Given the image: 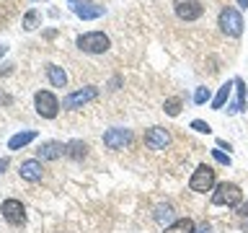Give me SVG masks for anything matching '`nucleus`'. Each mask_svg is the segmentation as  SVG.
Masks as SVG:
<instances>
[{"mask_svg":"<svg viewBox=\"0 0 248 233\" xmlns=\"http://www.w3.org/2000/svg\"><path fill=\"white\" fill-rule=\"evenodd\" d=\"M96 96H98L96 85H85V88H80V91L67 93V96L62 99V106H65V109H80L83 104H88V101H93Z\"/></svg>","mask_w":248,"mask_h":233,"instance_id":"obj_7","label":"nucleus"},{"mask_svg":"<svg viewBox=\"0 0 248 233\" xmlns=\"http://www.w3.org/2000/svg\"><path fill=\"white\" fill-rule=\"evenodd\" d=\"M178 112H181V99H178V96L168 99L166 101V114L168 116H178Z\"/></svg>","mask_w":248,"mask_h":233,"instance_id":"obj_21","label":"nucleus"},{"mask_svg":"<svg viewBox=\"0 0 248 233\" xmlns=\"http://www.w3.org/2000/svg\"><path fill=\"white\" fill-rule=\"evenodd\" d=\"M240 197H243V192H240V186L238 184H232V182H220L215 186V192H212V205L217 207H232V205H238Z\"/></svg>","mask_w":248,"mask_h":233,"instance_id":"obj_3","label":"nucleus"},{"mask_svg":"<svg viewBox=\"0 0 248 233\" xmlns=\"http://www.w3.org/2000/svg\"><path fill=\"white\" fill-rule=\"evenodd\" d=\"M85 143H80V140H75V143H67V155H73V158H83L85 155Z\"/></svg>","mask_w":248,"mask_h":233,"instance_id":"obj_19","label":"nucleus"},{"mask_svg":"<svg viewBox=\"0 0 248 233\" xmlns=\"http://www.w3.org/2000/svg\"><path fill=\"white\" fill-rule=\"evenodd\" d=\"M173 11L181 21H197L204 16V3L202 0H173Z\"/></svg>","mask_w":248,"mask_h":233,"instance_id":"obj_6","label":"nucleus"},{"mask_svg":"<svg viewBox=\"0 0 248 233\" xmlns=\"http://www.w3.org/2000/svg\"><path fill=\"white\" fill-rule=\"evenodd\" d=\"M170 217H173V210H170L168 205L166 207H158V213H155V220H158V223H166V220H170Z\"/></svg>","mask_w":248,"mask_h":233,"instance_id":"obj_22","label":"nucleus"},{"mask_svg":"<svg viewBox=\"0 0 248 233\" xmlns=\"http://www.w3.org/2000/svg\"><path fill=\"white\" fill-rule=\"evenodd\" d=\"M46 75H49V83L54 85V88H65L67 85V73L60 65H49L46 67Z\"/></svg>","mask_w":248,"mask_h":233,"instance_id":"obj_15","label":"nucleus"},{"mask_svg":"<svg viewBox=\"0 0 248 233\" xmlns=\"http://www.w3.org/2000/svg\"><path fill=\"white\" fill-rule=\"evenodd\" d=\"M217 26H220V31L225 36H230V39H238L240 34H243V16H240L238 8H222L220 11V18H217Z\"/></svg>","mask_w":248,"mask_h":233,"instance_id":"obj_1","label":"nucleus"},{"mask_svg":"<svg viewBox=\"0 0 248 233\" xmlns=\"http://www.w3.org/2000/svg\"><path fill=\"white\" fill-rule=\"evenodd\" d=\"M199 233H209V225H202V228H199Z\"/></svg>","mask_w":248,"mask_h":233,"instance_id":"obj_28","label":"nucleus"},{"mask_svg":"<svg viewBox=\"0 0 248 233\" xmlns=\"http://www.w3.org/2000/svg\"><path fill=\"white\" fill-rule=\"evenodd\" d=\"M235 91H238V99H235V104L228 109L230 114H238L240 109H243V101H246V85H243V81H240V78L235 81Z\"/></svg>","mask_w":248,"mask_h":233,"instance_id":"obj_17","label":"nucleus"},{"mask_svg":"<svg viewBox=\"0 0 248 233\" xmlns=\"http://www.w3.org/2000/svg\"><path fill=\"white\" fill-rule=\"evenodd\" d=\"M212 155H215L217 163H222V166H230V155H225L222 150H212Z\"/></svg>","mask_w":248,"mask_h":233,"instance_id":"obj_25","label":"nucleus"},{"mask_svg":"<svg viewBox=\"0 0 248 233\" xmlns=\"http://www.w3.org/2000/svg\"><path fill=\"white\" fill-rule=\"evenodd\" d=\"M42 161H36V158H31V161H23L21 163V168H18V174L21 179H26V182H42Z\"/></svg>","mask_w":248,"mask_h":233,"instance_id":"obj_12","label":"nucleus"},{"mask_svg":"<svg viewBox=\"0 0 248 233\" xmlns=\"http://www.w3.org/2000/svg\"><path fill=\"white\" fill-rule=\"evenodd\" d=\"M5 166H8V161H5V158H3V161H0V171H3V168H5Z\"/></svg>","mask_w":248,"mask_h":233,"instance_id":"obj_29","label":"nucleus"},{"mask_svg":"<svg viewBox=\"0 0 248 233\" xmlns=\"http://www.w3.org/2000/svg\"><path fill=\"white\" fill-rule=\"evenodd\" d=\"M212 186H215V168L207 166V163H202V166H197V171H194L191 179H189V189L204 194V192L212 189Z\"/></svg>","mask_w":248,"mask_h":233,"instance_id":"obj_4","label":"nucleus"},{"mask_svg":"<svg viewBox=\"0 0 248 233\" xmlns=\"http://www.w3.org/2000/svg\"><path fill=\"white\" fill-rule=\"evenodd\" d=\"M78 50L85 52V54H104L108 52V47H111V42H108V36L104 34V31H88V34H80L75 39Z\"/></svg>","mask_w":248,"mask_h":233,"instance_id":"obj_2","label":"nucleus"},{"mask_svg":"<svg viewBox=\"0 0 248 233\" xmlns=\"http://www.w3.org/2000/svg\"><path fill=\"white\" fill-rule=\"evenodd\" d=\"M34 106H36V114L44 116V119H54L60 112V101L52 91H39L34 96Z\"/></svg>","mask_w":248,"mask_h":233,"instance_id":"obj_5","label":"nucleus"},{"mask_svg":"<svg viewBox=\"0 0 248 233\" xmlns=\"http://www.w3.org/2000/svg\"><path fill=\"white\" fill-rule=\"evenodd\" d=\"M230 91H232V83H225L222 88L217 91V96H215V101H212V109H222L225 101L230 99Z\"/></svg>","mask_w":248,"mask_h":233,"instance_id":"obj_18","label":"nucleus"},{"mask_svg":"<svg viewBox=\"0 0 248 233\" xmlns=\"http://www.w3.org/2000/svg\"><path fill=\"white\" fill-rule=\"evenodd\" d=\"M39 23V11H29L26 16H23V29L26 31H34Z\"/></svg>","mask_w":248,"mask_h":233,"instance_id":"obj_20","label":"nucleus"},{"mask_svg":"<svg viewBox=\"0 0 248 233\" xmlns=\"http://www.w3.org/2000/svg\"><path fill=\"white\" fill-rule=\"evenodd\" d=\"M238 5L240 8H248V0H238Z\"/></svg>","mask_w":248,"mask_h":233,"instance_id":"obj_27","label":"nucleus"},{"mask_svg":"<svg viewBox=\"0 0 248 233\" xmlns=\"http://www.w3.org/2000/svg\"><path fill=\"white\" fill-rule=\"evenodd\" d=\"M170 143V135L166 127H150L145 132V148H150V150H163Z\"/></svg>","mask_w":248,"mask_h":233,"instance_id":"obj_9","label":"nucleus"},{"mask_svg":"<svg viewBox=\"0 0 248 233\" xmlns=\"http://www.w3.org/2000/svg\"><path fill=\"white\" fill-rule=\"evenodd\" d=\"M129 140H132V132L129 130L114 127V130H108L106 135H104V145L111 148V150H122L124 145H129Z\"/></svg>","mask_w":248,"mask_h":233,"instance_id":"obj_10","label":"nucleus"},{"mask_svg":"<svg viewBox=\"0 0 248 233\" xmlns=\"http://www.w3.org/2000/svg\"><path fill=\"white\" fill-rule=\"evenodd\" d=\"M36 153H39V161H54V158H60V155L67 153V145L49 140V143H42V148H39Z\"/></svg>","mask_w":248,"mask_h":233,"instance_id":"obj_11","label":"nucleus"},{"mask_svg":"<svg viewBox=\"0 0 248 233\" xmlns=\"http://www.w3.org/2000/svg\"><path fill=\"white\" fill-rule=\"evenodd\" d=\"M163 233H194V220L191 217H178L170 225H166Z\"/></svg>","mask_w":248,"mask_h":233,"instance_id":"obj_16","label":"nucleus"},{"mask_svg":"<svg viewBox=\"0 0 248 233\" xmlns=\"http://www.w3.org/2000/svg\"><path fill=\"white\" fill-rule=\"evenodd\" d=\"M207 101H209V88L202 85V88H197V93H194V104H207Z\"/></svg>","mask_w":248,"mask_h":233,"instance_id":"obj_23","label":"nucleus"},{"mask_svg":"<svg viewBox=\"0 0 248 233\" xmlns=\"http://www.w3.org/2000/svg\"><path fill=\"white\" fill-rule=\"evenodd\" d=\"M31 140H36V132L34 130H26V132H18V135H13L8 140V148L11 150H21V148H26Z\"/></svg>","mask_w":248,"mask_h":233,"instance_id":"obj_14","label":"nucleus"},{"mask_svg":"<svg viewBox=\"0 0 248 233\" xmlns=\"http://www.w3.org/2000/svg\"><path fill=\"white\" fill-rule=\"evenodd\" d=\"M191 130H197V132H207V135L212 132V127H209L207 122H202V119H194V122H191Z\"/></svg>","mask_w":248,"mask_h":233,"instance_id":"obj_24","label":"nucleus"},{"mask_svg":"<svg viewBox=\"0 0 248 233\" xmlns=\"http://www.w3.org/2000/svg\"><path fill=\"white\" fill-rule=\"evenodd\" d=\"M238 215H243V217H248V202H246V205H240V207H238Z\"/></svg>","mask_w":248,"mask_h":233,"instance_id":"obj_26","label":"nucleus"},{"mask_svg":"<svg viewBox=\"0 0 248 233\" xmlns=\"http://www.w3.org/2000/svg\"><path fill=\"white\" fill-rule=\"evenodd\" d=\"M73 11L80 16V18L91 21V18H101L104 16V5H93V3H75Z\"/></svg>","mask_w":248,"mask_h":233,"instance_id":"obj_13","label":"nucleus"},{"mask_svg":"<svg viewBox=\"0 0 248 233\" xmlns=\"http://www.w3.org/2000/svg\"><path fill=\"white\" fill-rule=\"evenodd\" d=\"M0 213L11 225H23L26 223V207L21 205V200H5L0 205Z\"/></svg>","mask_w":248,"mask_h":233,"instance_id":"obj_8","label":"nucleus"}]
</instances>
